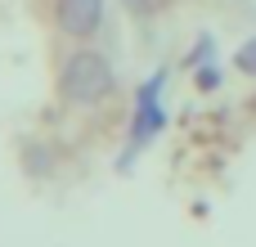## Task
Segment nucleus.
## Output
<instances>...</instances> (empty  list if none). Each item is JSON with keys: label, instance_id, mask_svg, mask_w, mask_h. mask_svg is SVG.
<instances>
[{"label": "nucleus", "instance_id": "obj_5", "mask_svg": "<svg viewBox=\"0 0 256 247\" xmlns=\"http://www.w3.org/2000/svg\"><path fill=\"white\" fill-rule=\"evenodd\" d=\"M122 4H126L130 14H140V18H148V14H158L166 0H122Z\"/></svg>", "mask_w": 256, "mask_h": 247}, {"label": "nucleus", "instance_id": "obj_2", "mask_svg": "<svg viewBox=\"0 0 256 247\" xmlns=\"http://www.w3.org/2000/svg\"><path fill=\"white\" fill-rule=\"evenodd\" d=\"M162 81H166V72H153V76L140 86V94H135V122H130V148H126V158H130L135 148H144V144L166 126V112H162Z\"/></svg>", "mask_w": 256, "mask_h": 247}, {"label": "nucleus", "instance_id": "obj_1", "mask_svg": "<svg viewBox=\"0 0 256 247\" xmlns=\"http://www.w3.org/2000/svg\"><path fill=\"white\" fill-rule=\"evenodd\" d=\"M112 86H117V76H112V63L104 54H94V50L68 54V63H63V99L68 104L94 108L112 94Z\"/></svg>", "mask_w": 256, "mask_h": 247}, {"label": "nucleus", "instance_id": "obj_3", "mask_svg": "<svg viewBox=\"0 0 256 247\" xmlns=\"http://www.w3.org/2000/svg\"><path fill=\"white\" fill-rule=\"evenodd\" d=\"M104 22V0H58V27L68 36H90Z\"/></svg>", "mask_w": 256, "mask_h": 247}, {"label": "nucleus", "instance_id": "obj_6", "mask_svg": "<svg viewBox=\"0 0 256 247\" xmlns=\"http://www.w3.org/2000/svg\"><path fill=\"white\" fill-rule=\"evenodd\" d=\"M198 86H202V90H216V86H220V68H212V63L198 68Z\"/></svg>", "mask_w": 256, "mask_h": 247}, {"label": "nucleus", "instance_id": "obj_4", "mask_svg": "<svg viewBox=\"0 0 256 247\" xmlns=\"http://www.w3.org/2000/svg\"><path fill=\"white\" fill-rule=\"evenodd\" d=\"M234 63H238V72H248V76H256V36H252V40H243V45H238V54H234Z\"/></svg>", "mask_w": 256, "mask_h": 247}]
</instances>
